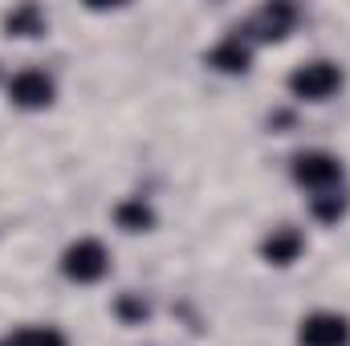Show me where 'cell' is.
<instances>
[{
	"label": "cell",
	"instance_id": "cell-11",
	"mask_svg": "<svg viewBox=\"0 0 350 346\" xmlns=\"http://www.w3.org/2000/svg\"><path fill=\"white\" fill-rule=\"evenodd\" d=\"M4 346H66V334L53 330V326H21L8 334Z\"/></svg>",
	"mask_w": 350,
	"mask_h": 346
},
{
	"label": "cell",
	"instance_id": "cell-3",
	"mask_svg": "<svg viewBox=\"0 0 350 346\" xmlns=\"http://www.w3.org/2000/svg\"><path fill=\"white\" fill-rule=\"evenodd\" d=\"M293 179L306 183V187H314V191L322 196V191H334V187H338L342 163H338L330 151H301V155L293 159Z\"/></svg>",
	"mask_w": 350,
	"mask_h": 346
},
{
	"label": "cell",
	"instance_id": "cell-14",
	"mask_svg": "<svg viewBox=\"0 0 350 346\" xmlns=\"http://www.w3.org/2000/svg\"><path fill=\"white\" fill-rule=\"evenodd\" d=\"M0 346H4V343H0Z\"/></svg>",
	"mask_w": 350,
	"mask_h": 346
},
{
	"label": "cell",
	"instance_id": "cell-4",
	"mask_svg": "<svg viewBox=\"0 0 350 346\" xmlns=\"http://www.w3.org/2000/svg\"><path fill=\"white\" fill-rule=\"evenodd\" d=\"M301 346H350V322L342 314H310L301 322Z\"/></svg>",
	"mask_w": 350,
	"mask_h": 346
},
{
	"label": "cell",
	"instance_id": "cell-7",
	"mask_svg": "<svg viewBox=\"0 0 350 346\" xmlns=\"http://www.w3.org/2000/svg\"><path fill=\"white\" fill-rule=\"evenodd\" d=\"M249 62H253V53H249V45H245V37H241V33L224 37V41L208 53V66H216L220 74H245V70H249Z\"/></svg>",
	"mask_w": 350,
	"mask_h": 346
},
{
	"label": "cell",
	"instance_id": "cell-9",
	"mask_svg": "<svg viewBox=\"0 0 350 346\" xmlns=\"http://www.w3.org/2000/svg\"><path fill=\"white\" fill-rule=\"evenodd\" d=\"M114 220H118V228H126V232H147V228L155 224V212H151L143 200H122V204L114 208Z\"/></svg>",
	"mask_w": 350,
	"mask_h": 346
},
{
	"label": "cell",
	"instance_id": "cell-5",
	"mask_svg": "<svg viewBox=\"0 0 350 346\" xmlns=\"http://www.w3.org/2000/svg\"><path fill=\"white\" fill-rule=\"evenodd\" d=\"M8 98H12L16 106H25V110H41V106L53 102V82H49V74H41V70H21V74L8 82Z\"/></svg>",
	"mask_w": 350,
	"mask_h": 346
},
{
	"label": "cell",
	"instance_id": "cell-8",
	"mask_svg": "<svg viewBox=\"0 0 350 346\" xmlns=\"http://www.w3.org/2000/svg\"><path fill=\"white\" fill-rule=\"evenodd\" d=\"M301 232L297 228H273L269 237H265L261 253L265 261H273V265H289V261H297V253H301Z\"/></svg>",
	"mask_w": 350,
	"mask_h": 346
},
{
	"label": "cell",
	"instance_id": "cell-1",
	"mask_svg": "<svg viewBox=\"0 0 350 346\" xmlns=\"http://www.w3.org/2000/svg\"><path fill=\"white\" fill-rule=\"evenodd\" d=\"M289 90L306 102H326L330 94L342 90V70L334 62H310V66H297L289 74Z\"/></svg>",
	"mask_w": 350,
	"mask_h": 346
},
{
	"label": "cell",
	"instance_id": "cell-6",
	"mask_svg": "<svg viewBox=\"0 0 350 346\" xmlns=\"http://www.w3.org/2000/svg\"><path fill=\"white\" fill-rule=\"evenodd\" d=\"M297 21V8L293 4H265L261 12L249 21V33H257L261 41H281Z\"/></svg>",
	"mask_w": 350,
	"mask_h": 346
},
{
	"label": "cell",
	"instance_id": "cell-12",
	"mask_svg": "<svg viewBox=\"0 0 350 346\" xmlns=\"http://www.w3.org/2000/svg\"><path fill=\"white\" fill-rule=\"evenodd\" d=\"M342 208H347V204H342V196H338V191H322V196H314V216H318V220H326V224H330V220H338V216H342Z\"/></svg>",
	"mask_w": 350,
	"mask_h": 346
},
{
	"label": "cell",
	"instance_id": "cell-13",
	"mask_svg": "<svg viewBox=\"0 0 350 346\" xmlns=\"http://www.w3.org/2000/svg\"><path fill=\"white\" fill-rule=\"evenodd\" d=\"M118 314H122V318H147V306L135 302V297H122V302H118Z\"/></svg>",
	"mask_w": 350,
	"mask_h": 346
},
{
	"label": "cell",
	"instance_id": "cell-2",
	"mask_svg": "<svg viewBox=\"0 0 350 346\" xmlns=\"http://www.w3.org/2000/svg\"><path fill=\"white\" fill-rule=\"evenodd\" d=\"M106 269H110V257H106L102 241H94V237L70 245L66 257H62V273H66L70 281H78V285H90V281L106 277Z\"/></svg>",
	"mask_w": 350,
	"mask_h": 346
},
{
	"label": "cell",
	"instance_id": "cell-10",
	"mask_svg": "<svg viewBox=\"0 0 350 346\" xmlns=\"http://www.w3.org/2000/svg\"><path fill=\"white\" fill-rule=\"evenodd\" d=\"M4 29H8L12 37H37V33H45V16H41V8L25 4V8H12V12L4 16Z\"/></svg>",
	"mask_w": 350,
	"mask_h": 346
}]
</instances>
